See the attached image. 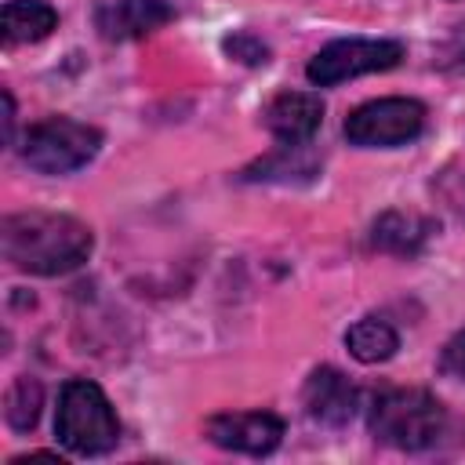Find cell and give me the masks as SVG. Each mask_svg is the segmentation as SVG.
I'll use <instances>...</instances> for the list:
<instances>
[{"mask_svg": "<svg viewBox=\"0 0 465 465\" xmlns=\"http://www.w3.org/2000/svg\"><path fill=\"white\" fill-rule=\"evenodd\" d=\"M4 258L29 276H62L80 269L91 251L94 236L91 229L73 214L54 211H22L7 214L0 225Z\"/></svg>", "mask_w": 465, "mask_h": 465, "instance_id": "1", "label": "cell"}, {"mask_svg": "<svg viewBox=\"0 0 465 465\" xmlns=\"http://www.w3.org/2000/svg\"><path fill=\"white\" fill-rule=\"evenodd\" d=\"M54 436L65 450H73L80 458H94V454H105L116 447L120 421H116L109 396L102 392V385H94L87 378H73L62 385L58 407H54Z\"/></svg>", "mask_w": 465, "mask_h": 465, "instance_id": "2", "label": "cell"}, {"mask_svg": "<svg viewBox=\"0 0 465 465\" xmlns=\"http://www.w3.org/2000/svg\"><path fill=\"white\" fill-rule=\"evenodd\" d=\"M367 425L374 440L400 450H425L447 429L443 403L425 389H385L367 407Z\"/></svg>", "mask_w": 465, "mask_h": 465, "instance_id": "3", "label": "cell"}, {"mask_svg": "<svg viewBox=\"0 0 465 465\" xmlns=\"http://www.w3.org/2000/svg\"><path fill=\"white\" fill-rule=\"evenodd\" d=\"M102 149V131L73 116H47L29 127L22 160L40 174H73L87 167Z\"/></svg>", "mask_w": 465, "mask_h": 465, "instance_id": "4", "label": "cell"}, {"mask_svg": "<svg viewBox=\"0 0 465 465\" xmlns=\"http://www.w3.org/2000/svg\"><path fill=\"white\" fill-rule=\"evenodd\" d=\"M425 131V105L418 98H374L345 116V138L360 149L407 145Z\"/></svg>", "mask_w": 465, "mask_h": 465, "instance_id": "5", "label": "cell"}, {"mask_svg": "<svg viewBox=\"0 0 465 465\" xmlns=\"http://www.w3.org/2000/svg\"><path fill=\"white\" fill-rule=\"evenodd\" d=\"M403 44L400 40H363V36H349V40H334L327 47H320L309 65L305 76L316 87H334L341 80L363 76V73H385L396 69L403 62Z\"/></svg>", "mask_w": 465, "mask_h": 465, "instance_id": "6", "label": "cell"}, {"mask_svg": "<svg viewBox=\"0 0 465 465\" xmlns=\"http://www.w3.org/2000/svg\"><path fill=\"white\" fill-rule=\"evenodd\" d=\"M203 429H207V440L214 447L251 454V458L276 450L283 440V421L269 411H225V414L207 418Z\"/></svg>", "mask_w": 465, "mask_h": 465, "instance_id": "7", "label": "cell"}, {"mask_svg": "<svg viewBox=\"0 0 465 465\" xmlns=\"http://www.w3.org/2000/svg\"><path fill=\"white\" fill-rule=\"evenodd\" d=\"M262 120H265V127L272 131L276 142L305 145L320 131V124H323V102L312 91H280L265 105Z\"/></svg>", "mask_w": 465, "mask_h": 465, "instance_id": "8", "label": "cell"}, {"mask_svg": "<svg viewBox=\"0 0 465 465\" xmlns=\"http://www.w3.org/2000/svg\"><path fill=\"white\" fill-rule=\"evenodd\" d=\"M302 400H305V414L331 429L345 425L356 414V389L338 367H316L305 378Z\"/></svg>", "mask_w": 465, "mask_h": 465, "instance_id": "9", "label": "cell"}, {"mask_svg": "<svg viewBox=\"0 0 465 465\" xmlns=\"http://www.w3.org/2000/svg\"><path fill=\"white\" fill-rule=\"evenodd\" d=\"M174 18V7L163 0H116L98 11V33L105 40H138L156 33Z\"/></svg>", "mask_w": 465, "mask_h": 465, "instance_id": "10", "label": "cell"}, {"mask_svg": "<svg viewBox=\"0 0 465 465\" xmlns=\"http://www.w3.org/2000/svg\"><path fill=\"white\" fill-rule=\"evenodd\" d=\"M58 29V11L44 0H7L4 4V44H36Z\"/></svg>", "mask_w": 465, "mask_h": 465, "instance_id": "11", "label": "cell"}, {"mask_svg": "<svg viewBox=\"0 0 465 465\" xmlns=\"http://www.w3.org/2000/svg\"><path fill=\"white\" fill-rule=\"evenodd\" d=\"M429 232H432V225H429L425 218L403 214V211H385V214L374 222V229H371V243H374L378 251L411 258V254L421 251V243H425Z\"/></svg>", "mask_w": 465, "mask_h": 465, "instance_id": "12", "label": "cell"}, {"mask_svg": "<svg viewBox=\"0 0 465 465\" xmlns=\"http://www.w3.org/2000/svg\"><path fill=\"white\" fill-rule=\"evenodd\" d=\"M345 349L360 360V363H385L389 356H396L400 349V334L392 331L389 320L381 316H363L345 331Z\"/></svg>", "mask_w": 465, "mask_h": 465, "instance_id": "13", "label": "cell"}, {"mask_svg": "<svg viewBox=\"0 0 465 465\" xmlns=\"http://www.w3.org/2000/svg\"><path fill=\"white\" fill-rule=\"evenodd\" d=\"M40 403H44V389L36 378H15V385L7 389L4 396V414H7V425L18 429V432H29L40 418Z\"/></svg>", "mask_w": 465, "mask_h": 465, "instance_id": "14", "label": "cell"}, {"mask_svg": "<svg viewBox=\"0 0 465 465\" xmlns=\"http://www.w3.org/2000/svg\"><path fill=\"white\" fill-rule=\"evenodd\" d=\"M225 51H229L232 58L247 62V65H265V62H269V47H265L258 36H251V33L229 36V40H225Z\"/></svg>", "mask_w": 465, "mask_h": 465, "instance_id": "15", "label": "cell"}, {"mask_svg": "<svg viewBox=\"0 0 465 465\" xmlns=\"http://www.w3.org/2000/svg\"><path fill=\"white\" fill-rule=\"evenodd\" d=\"M440 371H443L447 378L465 381V331H458V334L443 345V352H440Z\"/></svg>", "mask_w": 465, "mask_h": 465, "instance_id": "16", "label": "cell"}, {"mask_svg": "<svg viewBox=\"0 0 465 465\" xmlns=\"http://www.w3.org/2000/svg\"><path fill=\"white\" fill-rule=\"evenodd\" d=\"M443 65H447V69H454V73H465V25L454 33V40H450V47H447Z\"/></svg>", "mask_w": 465, "mask_h": 465, "instance_id": "17", "label": "cell"}]
</instances>
